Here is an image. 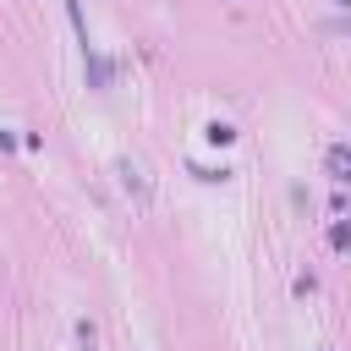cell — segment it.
Returning <instances> with one entry per match:
<instances>
[{"label": "cell", "mask_w": 351, "mask_h": 351, "mask_svg": "<svg viewBox=\"0 0 351 351\" xmlns=\"http://www.w3.org/2000/svg\"><path fill=\"white\" fill-rule=\"evenodd\" d=\"M324 165H329L335 181H351V148H346V143H335V148L324 154Z\"/></svg>", "instance_id": "1"}, {"label": "cell", "mask_w": 351, "mask_h": 351, "mask_svg": "<svg viewBox=\"0 0 351 351\" xmlns=\"http://www.w3.org/2000/svg\"><path fill=\"white\" fill-rule=\"evenodd\" d=\"M203 137H208V143H230V137H236V132H230V126H225V121H208V132H203Z\"/></svg>", "instance_id": "2"}, {"label": "cell", "mask_w": 351, "mask_h": 351, "mask_svg": "<svg viewBox=\"0 0 351 351\" xmlns=\"http://www.w3.org/2000/svg\"><path fill=\"white\" fill-rule=\"evenodd\" d=\"M335 247H340V252H351V225H335Z\"/></svg>", "instance_id": "3"}, {"label": "cell", "mask_w": 351, "mask_h": 351, "mask_svg": "<svg viewBox=\"0 0 351 351\" xmlns=\"http://www.w3.org/2000/svg\"><path fill=\"white\" fill-rule=\"evenodd\" d=\"M340 5H351V0H340Z\"/></svg>", "instance_id": "4"}]
</instances>
